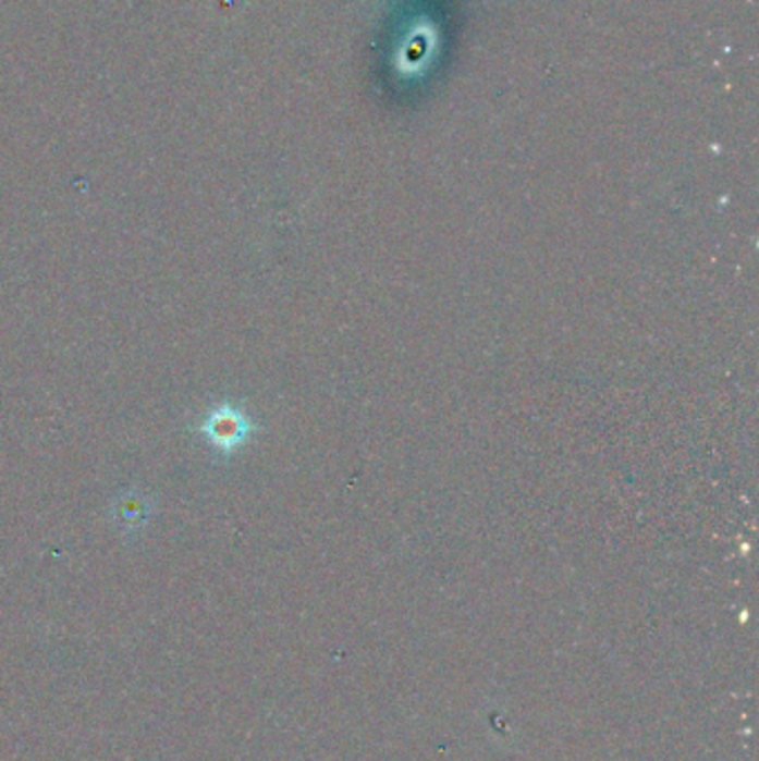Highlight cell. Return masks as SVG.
I'll list each match as a JSON object with an SVG mask.
<instances>
[{"label": "cell", "mask_w": 759, "mask_h": 761, "mask_svg": "<svg viewBox=\"0 0 759 761\" xmlns=\"http://www.w3.org/2000/svg\"><path fill=\"white\" fill-rule=\"evenodd\" d=\"M200 434H204L212 447L230 454L238 450L249 434L255 432V424L249 421V417L232 403H219L210 410L206 421L200 424Z\"/></svg>", "instance_id": "6da1fadb"}]
</instances>
